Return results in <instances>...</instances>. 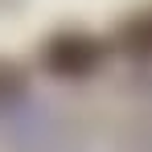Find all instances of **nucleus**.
<instances>
[{
    "instance_id": "obj_1",
    "label": "nucleus",
    "mask_w": 152,
    "mask_h": 152,
    "mask_svg": "<svg viewBox=\"0 0 152 152\" xmlns=\"http://www.w3.org/2000/svg\"><path fill=\"white\" fill-rule=\"evenodd\" d=\"M45 70L58 78H86L91 70H99L103 62V45L91 37V33H78V29H66L45 41V53H41Z\"/></svg>"
},
{
    "instance_id": "obj_2",
    "label": "nucleus",
    "mask_w": 152,
    "mask_h": 152,
    "mask_svg": "<svg viewBox=\"0 0 152 152\" xmlns=\"http://www.w3.org/2000/svg\"><path fill=\"white\" fill-rule=\"evenodd\" d=\"M119 45H127V50L140 53V58H148V53H152V17L132 21V25L119 33Z\"/></svg>"
}]
</instances>
